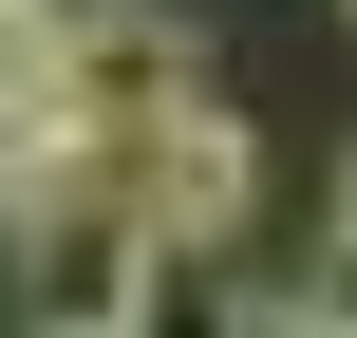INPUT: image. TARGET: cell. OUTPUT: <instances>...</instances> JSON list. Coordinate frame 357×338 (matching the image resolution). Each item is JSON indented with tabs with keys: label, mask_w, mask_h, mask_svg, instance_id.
Masks as SVG:
<instances>
[{
	"label": "cell",
	"mask_w": 357,
	"mask_h": 338,
	"mask_svg": "<svg viewBox=\"0 0 357 338\" xmlns=\"http://www.w3.org/2000/svg\"><path fill=\"white\" fill-rule=\"evenodd\" d=\"M0 301H19V338H113L151 301V226L75 169V188H38V207H0Z\"/></svg>",
	"instance_id": "cell-1"
},
{
	"label": "cell",
	"mask_w": 357,
	"mask_h": 338,
	"mask_svg": "<svg viewBox=\"0 0 357 338\" xmlns=\"http://www.w3.org/2000/svg\"><path fill=\"white\" fill-rule=\"evenodd\" d=\"M94 188H113V207H132L169 263H245V207H264V132H245L226 94H188V113H151V132H132Z\"/></svg>",
	"instance_id": "cell-2"
},
{
	"label": "cell",
	"mask_w": 357,
	"mask_h": 338,
	"mask_svg": "<svg viewBox=\"0 0 357 338\" xmlns=\"http://www.w3.org/2000/svg\"><path fill=\"white\" fill-rule=\"evenodd\" d=\"M207 75H188V19L169 0H75L56 19V132H75V169H113L151 113H188Z\"/></svg>",
	"instance_id": "cell-3"
},
{
	"label": "cell",
	"mask_w": 357,
	"mask_h": 338,
	"mask_svg": "<svg viewBox=\"0 0 357 338\" xmlns=\"http://www.w3.org/2000/svg\"><path fill=\"white\" fill-rule=\"evenodd\" d=\"M56 19H75V0H0V207L75 188V132H56Z\"/></svg>",
	"instance_id": "cell-4"
},
{
	"label": "cell",
	"mask_w": 357,
	"mask_h": 338,
	"mask_svg": "<svg viewBox=\"0 0 357 338\" xmlns=\"http://www.w3.org/2000/svg\"><path fill=\"white\" fill-rule=\"evenodd\" d=\"M113 338H245V263H169V245H151V301Z\"/></svg>",
	"instance_id": "cell-5"
},
{
	"label": "cell",
	"mask_w": 357,
	"mask_h": 338,
	"mask_svg": "<svg viewBox=\"0 0 357 338\" xmlns=\"http://www.w3.org/2000/svg\"><path fill=\"white\" fill-rule=\"evenodd\" d=\"M245 338H339V320H320V301H245Z\"/></svg>",
	"instance_id": "cell-6"
}]
</instances>
